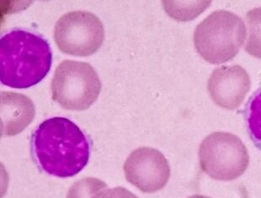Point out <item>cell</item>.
Listing matches in <instances>:
<instances>
[{
    "label": "cell",
    "instance_id": "obj_15",
    "mask_svg": "<svg viewBox=\"0 0 261 198\" xmlns=\"http://www.w3.org/2000/svg\"><path fill=\"white\" fill-rule=\"evenodd\" d=\"M188 198H211L209 196H203V195H194V196H190Z\"/></svg>",
    "mask_w": 261,
    "mask_h": 198
},
{
    "label": "cell",
    "instance_id": "obj_9",
    "mask_svg": "<svg viewBox=\"0 0 261 198\" xmlns=\"http://www.w3.org/2000/svg\"><path fill=\"white\" fill-rule=\"evenodd\" d=\"M1 137L15 136L24 131L36 116L29 97L15 92H1Z\"/></svg>",
    "mask_w": 261,
    "mask_h": 198
},
{
    "label": "cell",
    "instance_id": "obj_6",
    "mask_svg": "<svg viewBox=\"0 0 261 198\" xmlns=\"http://www.w3.org/2000/svg\"><path fill=\"white\" fill-rule=\"evenodd\" d=\"M54 40L63 54L88 57L95 54L105 40L101 20L89 11H73L57 21Z\"/></svg>",
    "mask_w": 261,
    "mask_h": 198
},
{
    "label": "cell",
    "instance_id": "obj_7",
    "mask_svg": "<svg viewBox=\"0 0 261 198\" xmlns=\"http://www.w3.org/2000/svg\"><path fill=\"white\" fill-rule=\"evenodd\" d=\"M126 181L143 192L152 193L167 185L170 167L162 153L142 147L130 153L123 165Z\"/></svg>",
    "mask_w": 261,
    "mask_h": 198
},
{
    "label": "cell",
    "instance_id": "obj_10",
    "mask_svg": "<svg viewBox=\"0 0 261 198\" xmlns=\"http://www.w3.org/2000/svg\"><path fill=\"white\" fill-rule=\"evenodd\" d=\"M244 117L249 137L261 150V88L250 97L247 103Z\"/></svg>",
    "mask_w": 261,
    "mask_h": 198
},
{
    "label": "cell",
    "instance_id": "obj_12",
    "mask_svg": "<svg viewBox=\"0 0 261 198\" xmlns=\"http://www.w3.org/2000/svg\"><path fill=\"white\" fill-rule=\"evenodd\" d=\"M249 26V38L245 50L248 54L261 58V8H256L247 13Z\"/></svg>",
    "mask_w": 261,
    "mask_h": 198
},
{
    "label": "cell",
    "instance_id": "obj_11",
    "mask_svg": "<svg viewBox=\"0 0 261 198\" xmlns=\"http://www.w3.org/2000/svg\"><path fill=\"white\" fill-rule=\"evenodd\" d=\"M211 5V1H198V2H175L165 1V11L172 18L187 21L197 17V15L203 12L205 8Z\"/></svg>",
    "mask_w": 261,
    "mask_h": 198
},
{
    "label": "cell",
    "instance_id": "obj_3",
    "mask_svg": "<svg viewBox=\"0 0 261 198\" xmlns=\"http://www.w3.org/2000/svg\"><path fill=\"white\" fill-rule=\"evenodd\" d=\"M245 37L246 27L240 16L227 10H218L196 27L194 43L206 62L220 64L237 55Z\"/></svg>",
    "mask_w": 261,
    "mask_h": 198
},
{
    "label": "cell",
    "instance_id": "obj_14",
    "mask_svg": "<svg viewBox=\"0 0 261 198\" xmlns=\"http://www.w3.org/2000/svg\"><path fill=\"white\" fill-rule=\"evenodd\" d=\"M94 198H138L135 194L132 193L124 187H115L112 189L103 190L97 194Z\"/></svg>",
    "mask_w": 261,
    "mask_h": 198
},
{
    "label": "cell",
    "instance_id": "obj_1",
    "mask_svg": "<svg viewBox=\"0 0 261 198\" xmlns=\"http://www.w3.org/2000/svg\"><path fill=\"white\" fill-rule=\"evenodd\" d=\"M32 152L42 171L58 178H69L87 165L90 143L73 121L56 116L44 121L35 130Z\"/></svg>",
    "mask_w": 261,
    "mask_h": 198
},
{
    "label": "cell",
    "instance_id": "obj_13",
    "mask_svg": "<svg viewBox=\"0 0 261 198\" xmlns=\"http://www.w3.org/2000/svg\"><path fill=\"white\" fill-rule=\"evenodd\" d=\"M104 181L92 177L77 181L71 186L67 198H94L97 194L107 188Z\"/></svg>",
    "mask_w": 261,
    "mask_h": 198
},
{
    "label": "cell",
    "instance_id": "obj_4",
    "mask_svg": "<svg viewBox=\"0 0 261 198\" xmlns=\"http://www.w3.org/2000/svg\"><path fill=\"white\" fill-rule=\"evenodd\" d=\"M101 82L92 66L64 60L57 67L51 82L53 99L69 111H85L99 97Z\"/></svg>",
    "mask_w": 261,
    "mask_h": 198
},
{
    "label": "cell",
    "instance_id": "obj_8",
    "mask_svg": "<svg viewBox=\"0 0 261 198\" xmlns=\"http://www.w3.org/2000/svg\"><path fill=\"white\" fill-rule=\"evenodd\" d=\"M251 81L247 71L240 65L223 66L213 71L208 80V91L216 104L234 110L244 102Z\"/></svg>",
    "mask_w": 261,
    "mask_h": 198
},
{
    "label": "cell",
    "instance_id": "obj_5",
    "mask_svg": "<svg viewBox=\"0 0 261 198\" xmlns=\"http://www.w3.org/2000/svg\"><path fill=\"white\" fill-rule=\"evenodd\" d=\"M202 171L211 178L229 181L244 174L249 164V152L239 137L216 132L207 136L199 147Z\"/></svg>",
    "mask_w": 261,
    "mask_h": 198
},
{
    "label": "cell",
    "instance_id": "obj_2",
    "mask_svg": "<svg viewBox=\"0 0 261 198\" xmlns=\"http://www.w3.org/2000/svg\"><path fill=\"white\" fill-rule=\"evenodd\" d=\"M53 62L48 41L36 32L14 29L0 40V80L3 85L27 89L46 77Z\"/></svg>",
    "mask_w": 261,
    "mask_h": 198
}]
</instances>
